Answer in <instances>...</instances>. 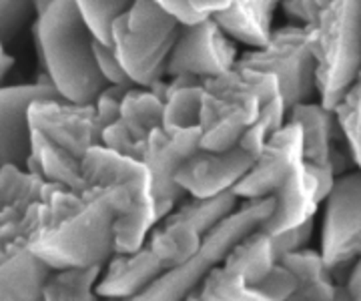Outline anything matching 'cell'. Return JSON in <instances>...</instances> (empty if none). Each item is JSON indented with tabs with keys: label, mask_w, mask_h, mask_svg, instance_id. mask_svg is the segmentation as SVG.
<instances>
[{
	"label": "cell",
	"mask_w": 361,
	"mask_h": 301,
	"mask_svg": "<svg viewBox=\"0 0 361 301\" xmlns=\"http://www.w3.org/2000/svg\"><path fill=\"white\" fill-rule=\"evenodd\" d=\"M94 35L75 0H54L39 14L37 44L47 80L73 105H92L109 87L94 59Z\"/></svg>",
	"instance_id": "1"
},
{
	"label": "cell",
	"mask_w": 361,
	"mask_h": 301,
	"mask_svg": "<svg viewBox=\"0 0 361 301\" xmlns=\"http://www.w3.org/2000/svg\"><path fill=\"white\" fill-rule=\"evenodd\" d=\"M267 113L283 117L287 123L279 80L273 75L235 65L219 77L203 80L201 149L227 151L237 147Z\"/></svg>",
	"instance_id": "2"
},
{
	"label": "cell",
	"mask_w": 361,
	"mask_h": 301,
	"mask_svg": "<svg viewBox=\"0 0 361 301\" xmlns=\"http://www.w3.org/2000/svg\"><path fill=\"white\" fill-rule=\"evenodd\" d=\"M80 163L85 191H103L115 211V253H135L159 223L149 169L141 159L103 145L89 149Z\"/></svg>",
	"instance_id": "3"
},
{
	"label": "cell",
	"mask_w": 361,
	"mask_h": 301,
	"mask_svg": "<svg viewBox=\"0 0 361 301\" xmlns=\"http://www.w3.org/2000/svg\"><path fill=\"white\" fill-rule=\"evenodd\" d=\"M303 11L317 63V94L336 109L361 73V0H291Z\"/></svg>",
	"instance_id": "4"
},
{
	"label": "cell",
	"mask_w": 361,
	"mask_h": 301,
	"mask_svg": "<svg viewBox=\"0 0 361 301\" xmlns=\"http://www.w3.org/2000/svg\"><path fill=\"white\" fill-rule=\"evenodd\" d=\"M28 251L51 271L104 267L115 255V211L109 197L103 191H85L77 209L35 237Z\"/></svg>",
	"instance_id": "5"
},
{
	"label": "cell",
	"mask_w": 361,
	"mask_h": 301,
	"mask_svg": "<svg viewBox=\"0 0 361 301\" xmlns=\"http://www.w3.org/2000/svg\"><path fill=\"white\" fill-rule=\"evenodd\" d=\"M180 23L157 0H137L111 27L116 59L135 87L151 89L165 79Z\"/></svg>",
	"instance_id": "6"
},
{
	"label": "cell",
	"mask_w": 361,
	"mask_h": 301,
	"mask_svg": "<svg viewBox=\"0 0 361 301\" xmlns=\"http://www.w3.org/2000/svg\"><path fill=\"white\" fill-rule=\"evenodd\" d=\"M273 213V197L245 201L227 219L213 227L187 262L169 269L141 295L127 301H185L199 289L207 275L225 262V257L243 237L263 227Z\"/></svg>",
	"instance_id": "7"
},
{
	"label": "cell",
	"mask_w": 361,
	"mask_h": 301,
	"mask_svg": "<svg viewBox=\"0 0 361 301\" xmlns=\"http://www.w3.org/2000/svg\"><path fill=\"white\" fill-rule=\"evenodd\" d=\"M237 65L267 73L279 80L287 111L301 103H310L317 92V63L311 51L310 30L305 27L271 30L267 44L243 54Z\"/></svg>",
	"instance_id": "8"
},
{
	"label": "cell",
	"mask_w": 361,
	"mask_h": 301,
	"mask_svg": "<svg viewBox=\"0 0 361 301\" xmlns=\"http://www.w3.org/2000/svg\"><path fill=\"white\" fill-rule=\"evenodd\" d=\"M319 251L343 285L361 259V169L339 175L323 201Z\"/></svg>",
	"instance_id": "9"
},
{
	"label": "cell",
	"mask_w": 361,
	"mask_h": 301,
	"mask_svg": "<svg viewBox=\"0 0 361 301\" xmlns=\"http://www.w3.org/2000/svg\"><path fill=\"white\" fill-rule=\"evenodd\" d=\"M235 56L233 44L213 16L195 25H180L179 37L169 54L165 79H213L237 65Z\"/></svg>",
	"instance_id": "10"
},
{
	"label": "cell",
	"mask_w": 361,
	"mask_h": 301,
	"mask_svg": "<svg viewBox=\"0 0 361 301\" xmlns=\"http://www.w3.org/2000/svg\"><path fill=\"white\" fill-rule=\"evenodd\" d=\"M13 65L14 59L6 53V56L0 61V80L6 77ZM49 99H61L49 80L0 87V167L16 165L26 169L32 137L28 111L37 101Z\"/></svg>",
	"instance_id": "11"
},
{
	"label": "cell",
	"mask_w": 361,
	"mask_h": 301,
	"mask_svg": "<svg viewBox=\"0 0 361 301\" xmlns=\"http://www.w3.org/2000/svg\"><path fill=\"white\" fill-rule=\"evenodd\" d=\"M199 149H201V129H189L175 135L157 129L147 139L141 161L151 175L159 221L167 217L185 197V193L175 183V173Z\"/></svg>",
	"instance_id": "12"
},
{
	"label": "cell",
	"mask_w": 361,
	"mask_h": 301,
	"mask_svg": "<svg viewBox=\"0 0 361 301\" xmlns=\"http://www.w3.org/2000/svg\"><path fill=\"white\" fill-rule=\"evenodd\" d=\"M28 123L32 131H39L78 159L103 139L94 105H73L63 99L37 101L28 111Z\"/></svg>",
	"instance_id": "13"
},
{
	"label": "cell",
	"mask_w": 361,
	"mask_h": 301,
	"mask_svg": "<svg viewBox=\"0 0 361 301\" xmlns=\"http://www.w3.org/2000/svg\"><path fill=\"white\" fill-rule=\"evenodd\" d=\"M301 161H303L301 129L293 123H285L279 131L271 135L263 151L253 161L245 177L233 189V193L241 203L269 199L283 185L291 169Z\"/></svg>",
	"instance_id": "14"
},
{
	"label": "cell",
	"mask_w": 361,
	"mask_h": 301,
	"mask_svg": "<svg viewBox=\"0 0 361 301\" xmlns=\"http://www.w3.org/2000/svg\"><path fill=\"white\" fill-rule=\"evenodd\" d=\"M255 157L239 145L227 151L199 149L175 173V183L187 197L207 199L233 191L251 169Z\"/></svg>",
	"instance_id": "15"
},
{
	"label": "cell",
	"mask_w": 361,
	"mask_h": 301,
	"mask_svg": "<svg viewBox=\"0 0 361 301\" xmlns=\"http://www.w3.org/2000/svg\"><path fill=\"white\" fill-rule=\"evenodd\" d=\"M163 111L165 101L157 92L133 87L123 97L118 118L103 131L101 145L116 153L141 159L147 139L163 125Z\"/></svg>",
	"instance_id": "16"
},
{
	"label": "cell",
	"mask_w": 361,
	"mask_h": 301,
	"mask_svg": "<svg viewBox=\"0 0 361 301\" xmlns=\"http://www.w3.org/2000/svg\"><path fill=\"white\" fill-rule=\"evenodd\" d=\"M287 123H293L301 129L303 159L307 165L331 169L337 177L355 169L353 161L341 157L337 149V143L343 141V135L334 109H325L319 101L301 103L287 111Z\"/></svg>",
	"instance_id": "17"
},
{
	"label": "cell",
	"mask_w": 361,
	"mask_h": 301,
	"mask_svg": "<svg viewBox=\"0 0 361 301\" xmlns=\"http://www.w3.org/2000/svg\"><path fill=\"white\" fill-rule=\"evenodd\" d=\"M322 205L323 199L317 187V179L303 159L291 169L283 185L275 191L273 213L261 229L269 235L285 233L293 227L315 219Z\"/></svg>",
	"instance_id": "18"
},
{
	"label": "cell",
	"mask_w": 361,
	"mask_h": 301,
	"mask_svg": "<svg viewBox=\"0 0 361 301\" xmlns=\"http://www.w3.org/2000/svg\"><path fill=\"white\" fill-rule=\"evenodd\" d=\"M163 274V265L147 245L135 253H115L103 267L97 293L103 300H133L151 288Z\"/></svg>",
	"instance_id": "19"
},
{
	"label": "cell",
	"mask_w": 361,
	"mask_h": 301,
	"mask_svg": "<svg viewBox=\"0 0 361 301\" xmlns=\"http://www.w3.org/2000/svg\"><path fill=\"white\" fill-rule=\"evenodd\" d=\"M82 159L75 157L66 149L52 143L39 131H32L30 137V159L26 171L39 175L44 183L59 185L68 191L82 195L85 179H82Z\"/></svg>",
	"instance_id": "20"
},
{
	"label": "cell",
	"mask_w": 361,
	"mask_h": 301,
	"mask_svg": "<svg viewBox=\"0 0 361 301\" xmlns=\"http://www.w3.org/2000/svg\"><path fill=\"white\" fill-rule=\"evenodd\" d=\"M279 263L295 277L297 288L291 293L297 301H334L341 283L323 259L319 249H301L283 255Z\"/></svg>",
	"instance_id": "21"
},
{
	"label": "cell",
	"mask_w": 361,
	"mask_h": 301,
	"mask_svg": "<svg viewBox=\"0 0 361 301\" xmlns=\"http://www.w3.org/2000/svg\"><path fill=\"white\" fill-rule=\"evenodd\" d=\"M51 269L28 249L0 257V301H40Z\"/></svg>",
	"instance_id": "22"
},
{
	"label": "cell",
	"mask_w": 361,
	"mask_h": 301,
	"mask_svg": "<svg viewBox=\"0 0 361 301\" xmlns=\"http://www.w3.org/2000/svg\"><path fill=\"white\" fill-rule=\"evenodd\" d=\"M201 243H203V235L191 223L167 215L153 227L145 245L153 251L163 269L169 271L197 253Z\"/></svg>",
	"instance_id": "23"
},
{
	"label": "cell",
	"mask_w": 361,
	"mask_h": 301,
	"mask_svg": "<svg viewBox=\"0 0 361 301\" xmlns=\"http://www.w3.org/2000/svg\"><path fill=\"white\" fill-rule=\"evenodd\" d=\"M201 109H203V80L193 77L171 79V82H165V111H163L161 129L169 135L199 129Z\"/></svg>",
	"instance_id": "24"
},
{
	"label": "cell",
	"mask_w": 361,
	"mask_h": 301,
	"mask_svg": "<svg viewBox=\"0 0 361 301\" xmlns=\"http://www.w3.org/2000/svg\"><path fill=\"white\" fill-rule=\"evenodd\" d=\"M277 263H279V255H277L273 237L259 227L253 233L243 237L229 251L223 265L237 271L239 275H243L249 283L255 285L261 279L267 277V274Z\"/></svg>",
	"instance_id": "25"
},
{
	"label": "cell",
	"mask_w": 361,
	"mask_h": 301,
	"mask_svg": "<svg viewBox=\"0 0 361 301\" xmlns=\"http://www.w3.org/2000/svg\"><path fill=\"white\" fill-rule=\"evenodd\" d=\"M101 274V265L54 269L42 285L40 301H103L97 293Z\"/></svg>",
	"instance_id": "26"
},
{
	"label": "cell",
	"mask_w": 361,
	"mask_h": 301,
	"mask_svg": "<svg viewBox=\"0 0 361 301\" xmlns=\"http://www.w3.org/2000/svg\"><path fill=\"white\" fill-rule=\"evenodd\" d=\"M241 201L235 197L233 191L223 195L197 199V197H183L180 203L171 211V217H177L183 221L191 223L195 229L205 237L213 227H217L223 219H227L231 213L239 209Z\"/></svg>",
	"instance_id": "27"
},
{
	"label": "cell",
	"mask_w": 361,
	"mask_h": 301,
	"mask_svg": "<svg viewBox=\"0 0 361 301\" xmlns=\"http://www.w3.org/2000/svg\"><path fill=\"white\" fill-rule=\"evenodd\" d=\"M355 169H361V73L334 109Z\"/></svg>",
	"instance_id": "28"
},
{
	"label": "cell",
	"mask_w": 361,
	"mask_h": 301,
	"mask_svg": "<svg viewBox=\"0 0 361 301\" xmlns=\"http://www.w3.org/2000/svg\"><path fill=\"white\" fill-rule=\"evenodd\" d=\"M90 32L101 44L113 47L111 42V27L116 18L129 13V8L137 0H75Z\"/></svg>",
	"instance_id": "29"
},
{
	"label": "cell",
	"mask_w": 361,
	"mask_h": 301,
	"mask_svg": "<svg viewBox=\"0 0 361 301\" xmlns=\"http://www.w3.org/2000/svg\"><path fill=\"white\" fill-rule=\"evenodd\" d=\"M35 13V0H0V44L16 39Z\"/></svg>",
	"instance_id": "30"
},
{
	"label": "cell",
	"mask_w": 361,
	"mask_h": 301,
	"mask_svg": "<svg viewBox=\"0 0 361 301\" xmlns=\"http://www.w3.org/2000/svg\"><path fill=\"white\" fill-rule=\"evenodd\" d=\"M94 59H97L99 70H101L103 79L106 80V85L121 87V89H133L135 87L127 77L125 68L118 63L113 47H106V44H101L99 40H94Z\"/></svg>",
	"instance_id": "31"
},
{
	"label": "cell",
	"mask_w": 361,
	"mask_h": 301,
	"mask_svg": "<svg viewBox=\"0 0 361 301\" xmlns=\"http://www.w3.org/2000/svg\"><path fill=\"white\" fill-rule=\"evenodd\" d=\"M313 231H315V219L303 223L299 227H293V229H289L285 233H279V235H271L273 241H275V249H277L279 259L283 255H287V253H295V251L310 247Z\"/></svg>",
	"instance_id": "32"
},
{
	"label": "cell",
	"mask_w": 361,
	"mask_h": 301,
	"mask_svg": "<svg viewBox=\"0 0 361 301\" xmlns=\"http://www.w3.org/2000/svg\"><path fill=\"white\" fill-rule=\"evenodd\" d=\"M169 14H173L180 25H195L203 18H199L187 4V0H157Z\"/></svg>",
	"instance_id": "33"
},
{
	"label": "cell",
	"mask_w": 361,
	"mask_h": 301,
	"mask_svg": "<svg viewBox=\"0 0 361 301\" xmlns=\"http://www.w3.org/2000/svg\"><path fill=\"white\" fill-rule=\"evenodd\" d=\"M343 288L348 291L349 301H361V259H357V263L349 269Z\"/></svg>",
	"instance_id": "34"
},
{
	"label": "cell",
	"mask_w": 361,
	"mask_h": 301,
	"mask_svg": "<svg viewBox=\"0 0 361 301\" xmlns=\"http://www.w3.org/2000/svg\"><path fill=\"white\" fill-rule=\"evenodd\" d=\"M52 2H54V0H35V11H37V14L44 13Z\"/></svg>",
	"instance_id": "35"
},
{
	"label": "cell",
	"mask_w": 361,
	"mask_h": 301,
	"mask_svg": "<svg viewBox=\"0 0 361 301\" xmlns=\"http://www.w3.org/2000/svg\"><path fill=\"white\" fill-rule=\"evenodd\" d=\"M334 301H349L348 291H345V288H343V285L339 288V291H337V295H336V300H334Z\"/></svg>",
	"instance_id": "36"
},
{
	"label": "cell",
	"mask_w": 361,
	"mask_h": 301,
	"mask_svg": "<svg viewBox=\"0 0 361 301\" xmlns=\"http://www.w3.org/2000/svg\"><path fill=\"white\" fill-rule=\"evenodd\" d=\"M4 56H6V51H4V47H2V44H0V61H2V59H4Z\"/></svg>",
	"instance_id": "37"
},
{
	"label": "cell",
	"mask_w": 361,
	"mask_h": 301,
	"mask_svg": "<svg viewBox=\"0 0 361 301\" xmlns=\"http://www.w3.org/2000/svg\"><path fill=\"white\" fill-rule=\"evenodd\" d=\"M103 301H116V300H103Z\"/></svg>",
	"instance_id": "38"
}]
</instances>
